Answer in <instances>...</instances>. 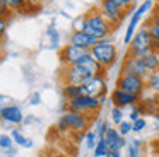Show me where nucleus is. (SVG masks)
I'll list each match as a JSON object with an SVG mask.
<instances>
[{"label": "nucleus", "mask_w": 159, "mask_h": 157, "mask_svg": "<svg viewBox=\"0 0 159 157\" xmlns=\"http://www.w3.org/2000/svg\"><path fill=\"white\" fill-rule=\"evenodd\" d=\"M79 29L84 31V33H87L89 36H93L94 39L103 41L111 34L113 27H111V24L106 20V17L103 16L99 7H94L93 10L87 12V16L82 17Z\"/></svg>", "instance_id": "1"}, {"label": "nucleus", "mask_w": 159, "mask_h": 157, "mask_svg": "<svg viewBox=\"0 0 159 157\" xmlns=\"http://www.w3.org/2000/svg\"><path fill=\"white\" fill-rule=\"evenodd\" d=\"M91 123V118L87 114L82 113H75V111H67L65 114L60 116L57 128L60 132H74V133H87V126Z\"/></svg>", "instance_id": "2"}, {"label": "nucleus", "mask_w": 159, "mask_h": 157, "mask_svg": "<svg viewBox=\"0 0 159 157\" xmlns=\"http://www.w3.org/2000/svg\"><path fill=\"white\" fill-rule=\"evenodd\" d=\"M91 55L96 58L98 63H99L103 68H110L111 65L116 63L118 50H116V46L113 44V41H111V36H108L106 39L99 41V43L91 50Z\"/></svg>", "instance_id": "3"}, {"label": "nucleus", "mask_w": 159, "mask_h": 157, "mask_svg": "<svg viewBox=\"0 0 159 157\" xmlns=\"http://www.w3.org/2000/svg\"><path fill=\"white\" fill-rule=\"evenodd\" d=\"M130 5V2H125V0H104L101 2L99 9L103 12V16L106 17V20L111 24V27L120 26L121 19L125 17V7Z\"/></svg>", "instance_id": "4"}, {"label": "nucleus", "mask_w": 159, "mask_h": 157, "mask_svg": "<svg viewBox=\"0 0 159 157\" xmlns=\"http://www.w3.org/2000/svg\"><path fill=\"white\" fill-rule=\"evenodd\" d=\"M91 77H94V75L79 65L63 67L60 70V80L63 82V85H84Z\"/></svg>", "instance_id": "5"}, {"label": "nucleus", "mask_w": 159, "mask_h": 157, "mask_svg": "<svg viewBox=\"0 0 159 157\" xmlns=\"http://www.w3.org/2000/svg\"><path fill=\"white\" fill-rule=\"evenodd\" d=\"M116 89L125 91L128 94H135V96H142L144 91L147 89L144 78L137 77V75H128V74H120L116 78Z\"/></svg>", "instance_id": "6"}, {"label": "nucleus", "mask_w": 159, "mask_h": 157, "mask_svg": "<svg viewBox=\"0 0 159 157\" xmlns=\"http://www.w3.org/2000/svg\"><path fill=\"white\" fill-rule=\"evenodd\" d=\"M101 101L96 97H89V96H82L74 101H67V111H75L82 113V114L89 116L91 113H98L101 109Z\"/></svg>", "instance_id": "7"}, {"label": "nucleus", "mask_w": 159, "mask_h": 157, "mask_svg": "<svg viewBox=\"0 0 159 157\" xmlns=\"http://www.w3.org/2000/svg\"><path fill=\"white\" fill-rule=\"evenodd\" d=\"M120 74L137 75V77L144 78V80H147V77L151 75L147 72V68H145V65H144V60L135 58V56H132V55H128V53H127V56H125V60L121 61Z\"/></svg>", "instance_id": "8"}, {"label": "nucleus", "mask_w": 159, "mask_h": 157, "mask_svg": "<svg viewBox=\"0 0 159 157\" xmlns=\"http://www.w3.org/2000/svg\"><path fill=\"white\" fill-rule=\"evenodd\" d=\"M145 50H151L152 51V39H151V34L145 27H142L140 31H137L132 39L130 46H128V53L130 55H137L140 51H145Z\"/></svg>", "instance_id": "9"}, {"label": "nucleus", "mask_w": 159, "mask_h": 157, "mask_svg": "<svg viewBox=\"0 0 159 157\" xmlns=\"http://www.w3.org/2000/svg\"><path fill=\"white\" fill-rule=\"evenodd\" d=\"M86 53L87 51L82 50V48H77V46H74V44H65L63 48H60L58 58H60V63H62L63 67H72V65H75Z\"/></svg>", "instance_id": "10"}, {"label": "nucleus", "mask_w": 159, "mask_h": 157, "mask_svg": "<svg viewBox=\"0 0 159 157\" xmlns=\"http://www.w3.org/2000/svg\"><path fill=\"white\" fill-rule=\"evenodd\" d=\"M82 87H84L86 96L101 99L103 96H106V91H108V87H106V77H99V75L91 77L89 80L82 85Z\"/></svg>", "instance_id": "11"}, {"label": "nucleus", "mask_w": 159, "mask_h": 157, "mask_svg": "<svg viewBox=\"0 0 159 157\" xmlns=\"http://www.w3.org/2000/svg\"><path fill=\"white\" fill-rule=\"evenodd\" d=\"M98 43H99L98 39H94L93 36H89L87 33H84V31H80V29H75L74 33H70V36H69V44L82 48V50H86V51H91Z\"/></svg>", "instance_id": "12"}, {"label": "nucleus", "mask_w": 159, "mask_h": 157, "mask_svg": "<svg viewBox=\"0 0 159 157\" xmlns=\"http://www.w3.org/2000/svg\"><path fill=\"white\" fill-rule=\"evenodd\" d=\"M142 96H135V94H128L125 91H120V89L115 87L113 92H111V101H113L115 108H125V106H137L140 102Z\"/></svg>", "instance_id": "13"}, {"label": "nucleus", "mask_w": 159, "mask_h": 157, "mask_svg": "<svg viewBox=\"0 0 159 157\" xmlns=\"http://www.w3.org/2000/svg\"><path fill=\"white\" fill-rule=\"evenodd\" d=\"M2 119L9 121L12 125H19V123H24V114H22V109L19 106H4L2 108Z\"/></svg>", "instance_id": "14"}, {"label": "nucleus", "mask_w": 159, "mask_h": 157, "mask_svg": "<svg viewBox=\"0 0 159 157\" xmlns=\"http://www.w3.org/2000/svg\"><path fill=\"white\" fill-rule=\"evenodd\" d=\"M104 140L108 142L111 152H120V150L127 145V142H125V138L120 135L118 128H110V130H108L106 135H104Z\"/></svg>", "instance_id": "15"}, {"label": "nucleus", "mask_w": 159, "mask_h": 157, "mask_svg": "<svg viewBox=\"0 0 159 157\" xmlns=\"http://www.w3.org/2000/svg\"><path fill=\"white\" fill-rule=\"evenodd\" d=\"M140 17H142V16H139L137 12H134V16H132L130 22H128L127 33H125V38H123V43L127 44V46H130L132 39H134V36H135V29H137V24L140 22Z\"/></svg>", "instance_id": "16"}, {"label": "nucleus", "mask_w": 159, "mask_h": 157, "mask_svg": "<svg viewBox=\"0 0 159 157\" xmlns=\"http://www.w3.org/2000/svg\"><path fill=\"white\" fill-rule=\"evenodd\" d=\"M62 92H63V97H65L67 101H74V99H77V97L86 96L82 85H63Z\"/></svg>", "instance_id": "17"}, {"label": "nucleus", "mask_w": 159, "mask_h": 157, "mask_svg": "<svg viewBox=\"0 0 159 157\" xmlns=\"http://www.w3.org/2000/svg\"><path fill=\"white\" fill-rule=\"evenodd\" d=\"M144 27L149 31V34H151V39H152V51L159 55V26H156V24H152V22H149V20H147Z\"/></svg>", "instance_id": "18"}, {"label": "nucleus", "mask_w": 159, "mask_h": 157, "mask_svg": "<svg viewBox=\"0 0 159 157\" xmlns=\"http://www.w3.org/2000/svg\"><path fill=\"white\" fill-rule=\"evenodd\" d=\"M144 65H145V68H147L149 74H156V72H159V55L152 51L149 56L144 58Z\"/></svg>", "instance_id": "19"}, {"label": "nucleus", "mask_w": 159, "mask_h": 157, "mask_svg": "<svg viewBox=\"0 0 159 157\" xmlns=\"http://www.w3.org/2000/svg\"><path fill=\"white\" fill-rule=\"evenodd\" d=\"M110 145H108V142L104 138H98V145L96 149H94V157H104V155H110Z\"/></svg>", "instance_id": "20"}, {"label": "nucleus", "mask_w": 159, "mask_h": 157, "mask_svg": "<svg viewBox=\"0 0 159 157\" xmlns=\"http://www.w3.org/2000/svg\"><path fill=\"white\" fill-rule=\"evenodd\" d=\"M145 84H147V89L152 92V94H159V72H156V74H151L147 77V80H145Z\"/></svg>", "instance_id": "21"}, {"label": "nucleus", "mask_w": 159, "mask_h": 157, "mask_svg": "<svg viewBox=\"0 0 159 157\" xmlns=\"http://www.w3.org/2000/svg\"><path fill=\"white\" fill-rule=\"evenodd\" d=\"M55 24H52V26L48 27V36H50V46L52 48H60V36H58V33L55 31Z\"/></svg>", "instance_id": "22"}, {"label": "nucleus", "mask_w": 159, "mask_h": 157, "mask_svg": "<svg viewBox=\"0 0 159 157\" xmlns=\"http://www.w3.org/2000/svg\"><path fill=\"white\" fill-rule=\"evenodd\" d=\"M11 137H12V140H14V142L17 143V145H21V147H26V143H28V140H29V138H26V137L22 135V133L19 132L17 128H12Z\"/></svg>", "instance_id": "23"}, {"label": "nucleus", "mask_w": 159, "mask_h": 157, "mask_svg": "<svg viewBox=\"0 0 159 157\" xmlns=\"http://www.w3.org/2000/svg\"><path fill=\"white\" fill-rule=\"evenodd\" d=\"M96 132L94 130H89V132L86 133V145H87V149L89 150H94L96 149V145H98V140H96Z\"/></svg>", "instance_id": "24"}, {"label": "nucleus", "mask_w": 159, "mask_h": 157, "mask_svg": "<svg viewBox=\"0 0 159 157\" xmlns=\"http://www.w3.org/2000/svg\"><path fill=\"white\" fill-rule=\"evenodd\" d=\"M0 147H2V150H9V149H12L14 147V140H12V137L11 135H2L0 137Z\"/></svg>", "instance_id": "25"}, {"label": "nucleus", "mask_w": 159, "mask_h": 157, "mask_svg": "<svg viewBox=\"0 0 159 157\" xmlns=\"http://www.w3.org/2000/svg\"><path fill=\"white\" fill-rule=\"evenodd\" d=\"M111 119H113L116 125H120V123H123V111H121L120 108H115L111 109Z\"/></svg>", "instance_id": "26"}, {"label": "nucleus", "mask_w": 159, "mask_h": 157, "mask_svg": "<svg viewBox=\"0 0 159 157\" xmlns=\"http://www.w3.org/2000/svg\"><path fill=\"white\" fill-rule=\"evenodd\" d=\"M110 130V126H108V123L106 121H98V130H96V135H98V138H104V135H106V132Z\"/></svg>", "instance_id": "27"}, {"label": "nucleus", "mask_w": 159, "mask_h": 157, "mask_svg": "<svg viewBox=\"0 0 159 157\" xmlns=\"http://www.w3.org/2000/svg\"><path fill=\"white\" fill-rule=\"evenodd\" d=\"M118 132H120L121 137L128 135V133L132 132V121H123V123H120V125H118Z\"/></svg>", "instance_id": "28"}, {"label": "nucleus", "mask_w": 159, "mask_h": 157, "mask_svg": "<svg viewBox=\"0 0 159 157\" xmlns=\"http://www.w3.org/2000/svg\"><path fill=\"white\" fill-rule=\"evenodd\" d=\"M152 5H154V2H151V0H147V2H142L140 5L137 7V10H135V12H137L139 16H144V14L147 12L149 9H152Z\"/></svg>", "instance_id": "29"}, {"label": "nucleus", "mask_w": 159, "mask_h": 157, "mask_svg": "<svg viewBox=\"0 0 159 157\" xmlns=\"http://www.w3.org/2000/svg\"><path fill=\"white\" fill-rule=\"evenodd\" d=\"M145 125H147V123H145V119L144 118H140V119H137V121L135 123H132V132H142V130L145 128Z\"/></svg>", "instance_id": "30"}, {"label": "nucleus", "mask_w": 159, "mask_h": 157, "mask_svg": "<svg viewBox=\"0 0 159 157\" xmlns=\"http://www.w3.org/2000/svg\"><path fill=\"white\" fill-rule=\"evenodd\" d=\"M140 114H142L140 109H139L137 106H134V108H132V111H130V114H128V116H130V121L135 123L137 119H140Z\"/></svg>", "instance_id": "31"}, {"label": "nucleus", "mask_w": 159, "mask_h": 157, "mask_svg": "<svg viewBox=\"0 0 159 157\" xmlns=\"http://www.w3.org/2000/svg\"><path fill=\"white\" fill-rule=\"evenodd\" d=\"M139 155H140V149L134 143H130L128 145V157H139Z\"/></svg>", "instance_id": "32"}, {"label": "nucleus", "mask_w": 159, "mask_h": 157, "mask_svg": "<svg viewBox=\"0 0 159 157\" xmlns=\"http://www.w3.org/2000/svg\"><path fill=\"white\" fill-rule=\"evenodd\" d=\"M39 99H41V96H39L38 92H34V94L31 96V104H33V106L39 104V102H41V101H39Z\"/></svg>", "instance_id": "33"}, {"label": "nucleus", "mask_w": 159, "mask_h": 157, "mask_svg": "<svg viewBox=\"0 0 159 157\" xmlns=\"http://www.w3.org/2000/svg\"><path fill=\"white\" fill-rule=\"evenodd\" d=\"M149 22H152V24H156V26H159V14H154V12H152V16L151 17H149Z\"/></svg>", "instance_id": "34"}, {"label": "nucleus", "mask_w": 159, "mask_h": 157, "mask_svg": "<svg viewBox=\"0 0 159 157\" xmlns=\"http://www.w3.org/2000/svg\"><path fill=\"white\" fill-rule=\"evenodd\" d=\"M5 152V157H14L16 155V147H12V149H9V150H4Z\"/></svg>", "instance_id": "35"}, {"label": "nucleus", "mask_w": 159, "mask_h": 157, "mask_svg": "<svg viewBox=\"0 0 159 157\" xmlns=\"http://www.w3.org/2000/svg\"><path fill=\"white\" fill-rule=\"evenodd\" d=\"M5 29H7V20L0 19V31H2V33H5Z\"/></svg>", "instance_id": "36"}, {"label": "nucleus", "mask_w": 159, "mask_h": 157, "mask_svg": "<svg viewBox=\"0 0 159 157\" xmlns=\"http://www.w3.org/2000/svg\"><path fill=\"white\" fill-rule=\"evenodd\" d=\"M48 157H67V155H65V154H62V152H52Z\"/></svg>", "instance_id": "37"}, {"label": "nucleus", "mask_w": 159, "mask_h": 157, "mask_svg": "<svg viewBox=\"0 0 159 157\" xmlns=\"http://www.w3.org/2000/svg\"><path fill=\"white\" fill-rule=\"evenodd\" d=\"M108 157H121V154L120 152H110V155Z\"/></svg>", "instance_id": "38"}, {"label": "nucleus", "mask_w": 159, "mask_h": 157, "mask_svg": "<svg viewBox=\"0 0 159 157\" xmlns=\"http://www.w3.org/2000/svg\"><path fill=\"white\" fill-rule=\"evenodd\" d=\"M33 145H34V143H33V140H28V143H26V149H31Z\"/></svg>", "instance_id": "39"}, {"label": "nucleus", "mask_w": 159, "mask_h": 157, "mask_svg": "<svg viewBox=\"0 0 159 157\" xmlns=\"http://www.w3.org/2000/svg\"><path fill=\"white\" fill-rule=\"evenodd\" d=\"M154 14H159V3H157V5H154Z\"/></svg>", "instance_id": "40"}, {"label": "nucleus", "mask_w": 159, "mask_h": 157, "mask_svg": "<svg viewBox=\"0 0 159 157\" xmlns=\"http://www.w3.org/2000/svg\"><path fill=\"white\" fill-rule=\"evenodd\" d=\"M154 118H156V121H157V125H159V111H157V114H156Z\"/></svg>", "instance_id": "41"}, {"label": "nucleus", "mask_w": 159, "mask_h": 157, "mask_svg": "<svg viewBox=\"0 0 159 157\" xmlns=\"http://www.w3.org/2000/svg\"><path fill=\"white\" fill-rule=\"evenodd\" d=\"M154 97H156V102H157V106H159V94H156Z\"/></svg>", "instance_id": "42"}, {"label": "nucleus", "mask_w": 159, "mask_h": 157, "mask_svg": "<svg viewBox=\"0 0 159 157\" xmlns=\"http://www.w3.org/2000/svg\"><path fill=\"white\" fill-rule=\"evenodd\" d=\"M149 157H154V155H149Z\"/></svg>", "instance_id": "43"}, {"label": "nucleus", "mask_w": 159, "mask_h": 157, "mask_svg": "<svg viewBox=\"0 0 159 157\" xmlns=\"http://www.w3.org/2000/svg\"><path fill=\"white\" fill-rule=\"evenodd\" d=\"M157 155H159V152H157Z\"/></svg>", "instance_id": "44"}]
</instances>
